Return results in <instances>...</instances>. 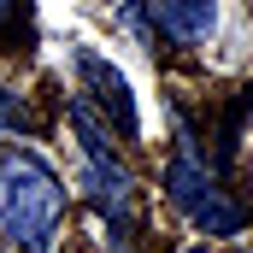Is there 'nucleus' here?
<instances>
[{
	"label": "nucleus",
	"instance_id": "1",
	"mask_svg": "<svg viewBox=\"0 0 253 253\" xmlns=\"http://www.w3.org/2000/svg\"><path fill=\"white\" fill-rule=\"evenodd\" d=\"M59 224H65L59 171L42 153H30V147H6L0 153V248L53 253Z\"/></svg>",
	"mask_w": 253,
	"mask_h": 253
},
{
	"label": "nucleus",
	"instance_id": "2",
	"mask_svg": "<svg viewBox=\"0 0 253 253\" xmlns=\"http://www.w3.org/2000/svg\"><path fill=\"white\" fill-rule=\"evenodd\" d=\"M177 141H183V147L171 153V165H165V177H159V183H165V200L189 218L200 236H242V230H248L242 200L224 189V177L206 165V153L194 147L189 129H183Z\"/></svg>",
	"mask_w": 253,
	"mask_h": 253
},
{
	"label": "nucleus",
	"instance_id": "3",
	"mask_svg": "<svg viewBox=\"0 0 253 253\" xmlns=\"http://www.w3.org/2000/svg\"><path fill=\"white\" fill-rule=\"evenodd\" d=\"M71 129H77V147H83V183H88V200L100 206V218L124 236L129 218H135V177L129 165L112 153L100 118L88 112V100H71Z\"/></svg>",
	"mask_w": 253,
	"mask_h": 253
},
{
	"label": "nucleus",
	"instance_id": "4",
	"mask_svg": "<svg viewBox=\"0 0 253 253\" xmlns=\"http://www.w3.org/2000/svg\"><path fill=\"white\" fill-rule=\"evenodd\" d=\"M71 65H77V83H83V94L106 112V124H118V135H141V112H135V94H129V83H124V71L112 59H100L94 47H77L71 53Z\"/></svg>",
	"mask_w": 253,
	"mask_h": 253
},
{
	"label": "nucleus",
	"instance_id": "5",
	"mask_svg": "<svg viewBox=\"0 0 253 253\" xmlns=\"http://www.w3.org/2000/svg\"><path fill=\"white\" fill-rule=\"evenodd\" d=\"M147 18L165 42L177 47H194L218 30V0H147Z\"/></svg>",
	"mask_w": 253,
	"mask_h": 253
},
{
	"label": "nucleus",
	"instance_id": "6",
	"mask_svg": "<svg viewBox=\"0 0 253 253\" xmlns=\"http://www.w3.org/2000/svg\"><path fill=\"white\" fill-rule=\"evenodd\" d=\"M30 118H24V100L12 94V88H0V129H24Z\"/></svg>",
	"mask_w": 253,
	"mask_h": 253
},
{
	"label": "nucleus",
	"instance_id": "7",
	"mask_svg": "<svg viewBox=\"0 0 253 253\" xmlns=\"http://www.w3.org/2000/svg\"><path fill=\"white\" fill-rule=\"evenodd\" d=\"M18 18L30 24V0H0V30H18Z\"/></svg>",
	"mask_w": 253,
	"mask_h": 253
},
{
	"label": "nucleus",
	"instance_id": "8",
	"mask_svg": "<svg viewBox=\"0 0 253 253\" xmlns=\"http://www.w3.org/2000/svg\"><path fill=\"white\" fill-rule=\"evenodd\" d=\"M248 6H253V0H248Z\"/></svg>",
	"mask_w": 253,
	"mask_h": 253
},
{
	"label": "nucleus",
	"instance_id": "9",
	"mask_svg": "<svg viewBox=\"0 0 253 253\" xmlns=\"http://www.w3.org/2000/svg\"><path fill=\"white\" fill-rule=\"evenodd\" d=\"M194 253H200V248H194Z\"/></svg>",
	"mask_w": 253,
	"mask_h": 253
}]
</instances>
